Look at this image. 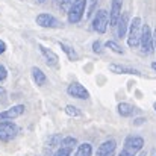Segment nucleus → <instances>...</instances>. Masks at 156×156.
<instances>
[{
    "instance_id": "f257e3e1",
    "label": "nucleus",
    "mask_w": 156,
    "mask_h": 156,
    "mask_svg": "<svg viewBox=\"0 0 156 156\" xmlns=\"http://www.w3.org/2000/svg\"><path fill=\"white\" fill-rule=\"evenodd\" d=\"M141 32H143V21L140 17H133V20L129 24V30H127V46L130 49L140 47Z\"/></svg>"
},
{
    "instance_id": "f03ea898",
    "label": "nucleus",
    "mask_w": 156,
    "mask_h": 156,
    "mask_svg": "<svg viewBox=\"0 0 156 156\" xmlns=\"http://www.w3.org/2000/svg\"><path fill=\"white\" fill-rule=\"evenodd\" d=\"M87 5H88V0H74L73 5L70 6L68 12H67L68 23H71V24L79 23L83 18V14L87 11Z\"/></svg>"
},
{
    "instance_id": "7ed1b4c3",
    "label": "nucleus",
    "mask_w": 156,
    "mask_h": 156,
    "mask_svg": "<svg viewBox=\"0 0 156 156\" xmlns=\"http://www.w3.org/2000/svg\"><path fill=\"white\" fill-rule=\"evenodd\" d=\"M20 133V127L14 121H0V141L9 143L15 140Z\"/></svg>"
},
{
    "instance_id": "20e7f679",
    "label": "nucleus",
    "mask_w": 156,
    "mask_h": 156,
    "mask_svg": "<svg viewBox=\"0 0 156 156\" xmlns=\"http://www.w3.org/2000/svg\"><path fill=\"white\" fill-rule=\"evenodd\" d=\"M141 52L144 55H152L155 52V43H153V32L149 24H143V32H141V41H140Z\"/></svg>"
},
{
    "instance_id": "39448f33",
    "label": "nucleus",
    "mask_w": 156,
    "mask_h": 156,
    "mask_svg": "<svg viewBox=\"0 0 156 156\" xmlns=\"http://www.w3.org/2000/svg\"><path fill=\"white\" fill-rule=\"evenodd\" d=\"M108 26H109V12L106 9H99L91 21V29L97 34H105Z\"/></svg>"
},
{
    "instance_id": "423d86ee",
    "label": "nucleus",
    "mask_w": 156,
    "mask_h": 156,
    "mask_svg": "<svg viewBox=\"0 0 156 156\" xmlns=\"http://www.w3.org/2000/svg\"><path fill=\"white\" fill-rule=\"evenodd\" d=\"M123 149L136 156L140 152H143V149H144V138L143 136H138V135H130V136H127L124 140Z\"/></svg>"
},
{
    "instance_id": "0eeeda50",
    "label": "nucleus",
    "mask_w": 156,
    "mask_h": 156,
    "mask_svg": "<svg viewBox=\"0 0 156 156\" xmlns=\"http://www.w3.org/2000/svg\"><path fill=\"white\" fill-rule=\"evenodd\" d=\"M37 24L44 27V29H58L61 27V21L52 15V14H47V12H43V14H38L37 18H35Z\"/></svg>"
},
{
    "instance_id": "6e6552de",
    "label": "nucleus",
    "mask_w": 156,
    "mask_h": 156,
    "mask_svg": "<svg viewBox=\"0 0 156 156\" xmlns=\"http://www.w3.org/2000/svg\"><path fill=\"white\" fill-rule=\"evenodd\" d=\"M67 94L70 97L79 99V100H88L90 99V91L79 82H71L67 88Z\"/></svg>"
},
{
    "instance_id": "1a4fd4ad",
    "label": "nucleus",
    "mask_w": 156,
    "mask_h": 156,
    "mask_svg": "<svg viewBox=\"0 0 156 156\" xmlns=\"http://www.w3.org/2000/svg\"><path fill=\"white\" fill-rule=\"evenodd\" d=\"M24 105H15V106H11L5 111L0 112V121H11V120H15L18 118L20 115L24 114Z\"/></svg>"
},
{
    "instance_id": "9d476101",
    "label": "nucleus",
    "mask_w": 156,
    "mask_h": 156,
    "mask_svg": "<svg viewBox=\"0 0 156 156\" xmlns=\"http://www.w3.org/2000/svg\"><path fill=\"white\" fill-rule=\"evenodd\" d=\"M121 8H123V0H112L111 3V11H109V26L115 27L120 17H121Z\"/></svg>"
},
{
    "instance_id": "9b49d317",
    "label": "nucleus",
    "mask_w": 156,
    "mask_h": 156,
    "mask_svg": "<svg viewBox=\"0 0 156 156\" xmlns=\"http://www.w3.org/2000/svg\"><path fill=\"white\" fill-rule=\"evenodd\" d=\"M115 149H117V141L112 138L106 140L97 147L96 156H115Z\"/></svg>"
},
{
    "instance_id": "f8f14e48",
    "label": "nucleus",
    "mask_w": 156,
    "mask_h": 156,
    "mask_svg": "<svg viewBox=\"0 0 156 156\" xmlns=\"http://www.w3.org/2000/svg\"><path fill=\"white\" fill-rule=\"evenodd\" d=\"M129 24H130V17H129V12H123L115 29H117V37L118 38H124L127 37V30H129Z\"/></svg>"
},
{
    "instance_id": "ddd939ff",
    "label": "nucleus",
    "mask_w": 156,
    "mask_h": 156,
    "mask_svg": "<svg viewBox=\"0 0 156 156\" xmlns=\"http://www.w3.org/2000/svg\"><path fill=\"white\" fill-rule=\"evenodd\" d=\"M38 49H40L41 55L44 56L47 65H50L53 68H56V67L59 65V58H58V55L53 52V50H50L49 47H46V46H43V44H38Z\"/></svg>"
},
{
    "instance_id": "4468645a",
    "label": "nucleus",
    "mask_w": 156,
    "mask_h": 156,
    "mask_svg": "<svg viewBox=\"0 0 156 156\" xmlns=\"http://www.w3.org/2000/svg\"><path fill=\"white\" fill-rule=\"evenodd\" d=\"M109 70L111 73H115V74H136V76H141V73L132 67H127V65H120V64H111L109 65Z\"/></svg>"
},
{
    "instance_id": "2eb2a0df",
    "label": "nucleus",
    "mask_w": 156,
    "mask_h": 156,
    "mask_svg": "<svg viewBox=\"0 0 156 156\" xmlns=\"http://www.w3.org/2000/svg\"><path fill=\"white\" fill-rule=\"evenodd\" d=\"M117 112H118V115H121L124 118H129V117H133L138 112V109L135 106H132L130 103H127V102H121L117 106Z\"/></svg>"
},
{
    "instance_id": "dca6fc26",
    "label": "nucleus",
    "mask_w": 156,
    "mask_h": 156,
    "mask_svg": "<svg viewBox=\"0 0 156 156\" xmlns=\"http://www.w3.org/2000/svg\"><path fill=\"white\" fill-rule=\"evenodd\" d=\"M30 74H32L34 82H35L38 87H44V85L47 83V76H46V73H44L40 67H32Z\"/></svg>"
},
{
    "instance_id": "f3484780",
    "label": "nucleus",
    "mask_w": 156,
    "mask_h": 156,
    "mask_svg": "<svg viewBox=\"0 0 156 156\" xmlns=\"http://www.w3.org/2000/svg\"><path fill=\"white\" fill-rule=\"evenodd\" d=\"M59 47L62 49V52L67 55V58H68L70 61H77V59H79V55L76 53V50H74L70 44H67V43H61V41H59Z\"/></svg>"
},
{
    "instance_id": "a211bd4d",
    "label": "nucleus",
    "mask_w": 156,
    "mask_h": 156,
    "mask_svg": "<svg viewBox=\"0 0 156 156\" xmlns=\"http://www.w3.org/2000/svg\"><path fill=\"white\" fill-rule=\"evenodd\" d=\"M74 156H93V146L90 143H82L77 146Z\"/></svg>"
},
{
    "instance_id": "6ab92c4d",
    "label": "nucleus",
    "mask_w": 156,
    "mask_h": 156,
    "mask_svg": "<svg viewBox=\"0 0 156 156\" xmlns=\"http://www.w3.org/2000/svg\"><path fill=\"white\" fill-rule=\"evenodd\" d=\"M61 146H62V147H67V149H70V150H73V149H77L79 143H77V140L73 138V136H65V138L61 140Z\"/></svg>"
},
{
    "instance_id": "aec40b11",
    "label": "nucleus",
    "mask_w": 156,
    "mask_h": 156,
    "mask_svg": "<svg viewBox=\"0 0 156 156\" xmlns=\"http://www.w3.org/2000/svg\"><path fill=\"white\" fill-rule=\"evenodd\" d=\"M105 47L106 49H109L111 52L117 53V55H123L124 53V50L121 49V46L117 43V41H112V40H109V41H106V44H105Z\"/></svg>"
},
{
    "instance_id": "412c9836",
    "label": "nucleus",
    "mask_w": 156,
    "mask_h": 156,
    "mask_svg": "<svg viewBox=\"0 0 156 156\" xmlns=\"http://www.w3.org/2000/svg\"><path fill=\"white\" fill-rule=\"evenodd\" d=\"M64 111H65V114L70 115V117H80V115H82V112L79 111V108H76V106H73V105H67Z\"/></svg>"
},
{
    "instance_id": "4be33fe9",
    "label": "nucleus",
    "mask_w": 156,
    "mask_h": 156,
    "mask_svg": "<svg viewBox=\"0 0 156 156\" xmlns=\"http://www.w3.org/2000/svg\"><path fill=\"white\" fill-rule=\"evenodd\" d=\"M71 152H73V150H70V149H67V147L59 146V147H58V150L53 153V156H71Z\"/></svg>"
},
{
    "instance_id": "5701e85b",
    "label": "nucleus",
    "mask_w": 156,
    "mask_h": 156,
    "mask_svg": "<svg viewBox=\"0 0 156 156\" xmlns=\"http://www.w3.org/2000/svg\"><path fill=\"white\" fill-rule=\"evenodd\" d=\"M73 2H74V0H61L59 9H61L62 12H68V9H70V6L73 5Z\"/></svg>"
},
{
    "instance_id": "b1692460",
    "label": "nucleus",
    "mask_w": 156,
    "mask_h": 156,
    "mask_svg": "<svg viewBox=\"0 0 156 156\" xmlns=\"http://www.w3.org/2000/svg\"><path fill=\"white\" fill-rule=\"evenodd\" d=\"M97 3H99V0H90V6H88V11H87V17L88 18L94 14V11L97 8Z\"/></svg>"
},
{
    "instance_id": "393cba45",
    "label": "nucleus",
    "mask_w": 156,
    "mask_h": 156,
    "mask_svg": "<svg viewBox=\"0 0 156 156\" xmlns=\"http://www.w3.org/2000/svg\"><path fill=\"white\" fill-rule=\"evenodd\" d=\"M93 52L94 53H103V46H102V43H100L99 40L93 43Z\"/></svg>"
},
{
    "instance_id": "a878e982",
    "label": "nucleus",
    "mask_w": 156,
    "mask_h": 156,
    "mask_svg": "<svg viewBox=\"0 0 156 156\" xmlns=\"http://www.w3.org/2000/svg\"><path fill=\"white\" fill-rule=\"evenodd\" d=\"M6 77H8V70H6V68H5V67L0 64V82H3Z\"/></svg>"
},
{
    "instance_id": "bb28decb",
    "label": "nucleus",
    "mask_w": 156,
    "mask_h": 156,
    "mask_svg": "<svg viewBox=\"0 0 156 156\" xmlns=\"http://www.w3.org/2000/svg\"><path fill=\"white\" fill-rule=\"evenodd\" d=\"M5 52H6V43L3 40H0V55H3Z\"/></svg>"
},
{
    "instance_id": "cd10ccee",
    "label": "nucleus",
    "mask_w": 156,
    "mask_h": 156,
    "mask_svg": "<svg viewBox=\"0 0 156 156\" xmlns=\"http://www.w3.org/2000/svg\"><path fill=\"white\" fill-rule=\"evenodd\" d=\"M118 156H135V155H132L130 152H127V150H124V149H121V152L118 153Z\"/></svg>"
},
{
    "instance_id": "c85d7f7f",
    "label": "nucleus",
    "mask_w": 156,
    "mask_h": 156,
    "mask_svg": "<svg viewBox=\"0 0 156 156\" xmlns=\"http://www.w3.org/2000/svg\"><path fill=\"white\" fill-rule=\"evenodd\" d=\"M144 121H146V120H144V118H141V117H140V118H136V120H135V121H133V124H135V126H140V124H143V123H144Z\"/></svg>"
},
{
    "instance_id": "c756f323",
    "label": "nucleus",
    "mask_w": 156,
    "mask_h": 156,
    "mask_svg": "<svg viewBox=\"0 0 156 156\" xmlns=\"http://www.w3.org/2000/svg\"><path fill=\"white\" fill-rule=\"evenodd\" d=\"M150 67H152V70H153V71H156V61H153V62L150 64Z\"/></svg>"
},
{
    "instance_id": "7c9ffc66",
    "label": "nucleus",
    "mask_w": 156,
    "mask_h": 156,
    "mask_svg": "<svg viewBox=\"0 0 156 156\" xmlns=\"http://www.w3.org/2000/svg\"><path fill=\"white\" fill-rule=\"evenodd\" d=\"M153 43H155V52H156V30L153 32Z\"/></svg>"
},
{
    "instance_id": "2f4dec72",
    "label": "nucleus",
    "mask_w": 156,
    "mask_h": 156,
    "mask_svg": "<svg viewBox=\"0 0 156 156\" xmlns=\"http://www.w3.org/2000/svg\"><path fill=\"white\" fill-rule=\"evenodd\" d=\"M136 156H147V153H146V152H140Z\"/></svg>"
},
{
    "instance_id": "473e14b6",
    "label": "nucleus",
    "mask_w": 156,
    "mask_h": 156,
    "mask_svg": "<svg viewBox=\"0 0 156 156\" xmlns=\"http://www.w3.org/2000/svg\"><path fill=\"white\" fill-rule=\"evenodd\" d=\"M53 3H56V5H59V3H61V0H53Z\"/></svg>"
},
{
    "instance_id": "72a5a7b5",
    "label": "nucleus",
    "mask_w": 156,
    "mask_h": 156,
    "mask_svg": "<svg viewBox=\"0 0 156 156\" xmlns=\"http://www.w3.org/2000/svg\"><path fill=\"white\" fill-rule=\"evenodd\" d=\"M37 2H38V3H44L46 0H37Z\"/></svg>"
},
{
    "instance_id": "f704fd0d",
    "label": "nucleus",
    "mask_w": 156,
    "mask_h": 156,
    "mask_svg": "<svg viewBox=\"0 0 156 156\" xmlns=\"http://www.w3.org/2000/svg\"><path fill=\"white\" fill-rule=\"evenodd\" d=\"M153 108H155V111H156V103H155V105H153Z\"/></svg>"
}]
</instances>
